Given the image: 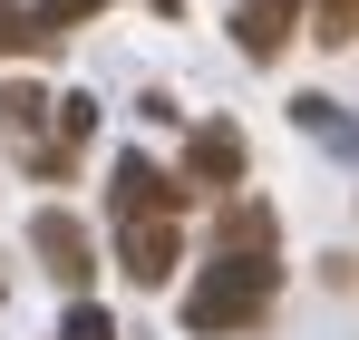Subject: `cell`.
<instances>
[{
	"label": "cell",
	"instance_id": "1",
	"mask_svg": "<svg viewBox=\"0 0 359 340\" xmlns=\"http://www.w3.org/2000/svg\"><path fill=\"white\" fill-rule=\"evenodd\" d=\"M272 292H282V273H272V253L262 243H233V253H214L204 263V282L184 292V331H252L262 311H272Z\"/></svg>",
	"mask_w": 359,
	"mask_h": 340
},
{
	"label": "cell",
	"instance_id": "2",
	"mask_svg": "<svg viewBox=\"0 0 359 340\" xmlns=\"http://www.w3.org/2000/svg\"><path fill=\"white\" fill-rule=\"evenodd\" d=\"M117 253H126V282H175V253H184V233H175V214H126L117 224Z\"/></svg>",
	"mask_w": 359,
	"mask_h": 340
},
{
	"label": "cell",
	"instance_id": "3",
	"mask_svg": "<svg viewBox=\"0 0 359 340\" xmlns=\"http://www.w3.org/2000/svg\"><path fill=\"white\" fill-rule=\"evenodd\" d=\"M107 204H117V224H126V214H175V204H184V175L146 166V156H117V185H107Z\"/></svg>",
	"mask_w": 359,
	"mask_h": 340
},
{
	"label": "cell",
	"instance_id": "4",
	"mask_svg": "<svg viewBox=\"0 0 359 340\" xmlns=\"http://www.w3.org/2000/svg\"><path fill=\"white\" fill-rule=\"evenodd\" d=\"M301 30V0H233V49L243 58H282Z\"/></svg>",
	"mask_w": 359,
	"mask_h": 340
},
{
	"label": "cell",
	"instance_id": "5",
	"mask_svg": "<svg viewBox=\"0 0 359 340\" xmlns=\"http://www.w3.org/2000/svg\"><path fill=\"white\" fill-rule=\"evenodd\" d=\"M184 185H243V136L233 126H194V146H184Z\"/></svg>",
	"mask_w": 359,
	"mask_h": 340
},
{
	"label": "cell",
	"instance_id": "6",
	"mask_svg": "<svg viewBox=\"0 0 359 340\" xmlns=\"http://www.w3.org/2000/svg\"><path fill=\"white\" fill-rule=\"evenodd\" d=\"M29 243H39V263H49L68 292L97 273V263H88V233H78V214H39V224H29Z\"/></svg>",
	"mask_w": 359,
	"mask_h": 340
},
{
	"label": "cell",
	"instance_id": "7",
	"mask_svg": "<svg viewBox=\"0 0 359 340\" xmlns=\"http://www.w3.org/2000/svg\"><path fill=\"white\" fill-rule=\"evenodd\" d=\"M311 39L320 49H350L359 39V0H311Z\"/></svg>",
	"mask_w": 359,
	"mask_h": 340
},
{
	"label": "cell",
	"instance_id": "8",
	"mask_svg": "<svg viewBox=\"0 0 359 340\" xmlns=\"http://www.w3.org/2000/svg\"><path fill=\"white\" fill-rule=\"evenodd\" d=\"M39 117H49L39 88H0V136H20V146H29V136H39Z\"/></svg>",
	"mask_w": 359,
	"mask_h": 340
},
{
	"label": "cell",
	"instance_id": "9",
	"mask_svg": "<svg viewBox=\"0 0 359 340\" xmlns=\"http://www.w3.org/2000/svg\"><path fill=\"white\" fill-rule=\"evenodd\" d=\"M20 49H49V39H39V10L0 0V58H20Z\"/></svg>",
	"mask_w": 359,
	"mask_h": 340
},
{
	"label": "cell",
	"instance_id": "10",
	"mask_svg": "<svg viewBox=\"0 0 359 340\" xmlns=\"http://www.w3.org/2000/svg\"><path fill=\"white\" fill-rule=\"evenodd\" d=\"M88 10H107V0H39V39L59 49V39L78 30V20H88Z\"/></svg>",
	"mask_w": 359,
	"mask_h": 340
},
{
	"label": "cell",
	"instance_id": "11",
	"mask_svg": "<svg viewBox=\"0 0 359 340\" xmlns=\"http://www.w3.org/2000/svg\"><path fill=\"white\" fill-rule=\"evenodd\" d=\"M59 340H117V321H107V311H88V301H78V311H68V331Z\"/></svg>",
	"mask_w": 359,
	"mask_h": 340
}]
</instances>
